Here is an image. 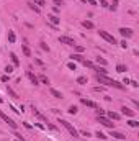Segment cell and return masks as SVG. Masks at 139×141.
<instances>
[{"mask_svg":"<svg viewBox=\"0 0 139 141\" xmlns=\"http://www.w3.org/2000/svg\"><path fill=\"white\" fill-rule=\"evenodd\" d=\"M10 57H12V62H13V66H20V61H18V57H17V54H10Z\"/></svg>","mask_w":139,"mask_h":141,"instance_id":"cell-15","label":"cell"},{"mask_svg":"<svg viewBox=\"0 0 139 141\" xmlns=\"http://www.w3.org/2000/svg\"><path fill=\"white\" fill-rule=\"evenodd\" d=\"M97 138H100V140H106V135H103L102 131H97V135H95Z\"/></svg>","mask_w":139,"mask_h":141,"instance_id":"cell-30","label":"cell"},{"mask_svg":"<svg viewBox=\"0 0 139 141\" xmlns=\"http://www.w3.org/2000/svg\"><path fill=\"white\" fill-rule=\"evenodd\" d=\"M15 136H17V138H18V140H21V141H25V138H23V136H21V135H20V133H15Z\"/></svg>","mask_w":139,"mask_h":141,"instance_id":"cell-37","label":"cell"},{"mask_svg":"<svg viewBox=\"0 0 139 141\" xmlns=\"http://www.w3.org/2000/svg\"><path fill=\"white\" fill-rule=\"evenodd\" d=\"M77 84H87V77H83V75H80V77H77Z\"/></svg>","mask_w":139,"mask_h":141,"instance_id":"cell-24","label":"cell"},{"mask_svg":"<svg viewBox=\"0 0 139 141\" xmlns=\"http://www.w3.org/2000/svg\"><path fill=\"white\" fill-rule=\"evenodd\" d=\"M70 59H72V61H80V62L83 61V57L80 56V53H79V54H72V56H70Z\"/></svg>","mask_w":139,"mask_h":141,"instance_id":"cell-20","label":"cell"},{"mask_svg":"<svg viewBox=\"0 0 139 141\" xmlns=\"http://www.w3.org/2000/svg\"><path fill=\"white\" fill-rule=\"evenodd\" d=\"M121 113L126 115V116H134V115H136V112H133V110L128 108V107H121Z\"/></svg>","mask_w":139,"mask_h":141,"instance_id":"cell-8","label":"cell"},{"mask_svg":"<svg viewBox=\"0 0 139 141\" xmlns=\"http://www.w3.org/2000/svg\"><path fill=\"white\" fill-rule=\"evenodd\" d=\"M95 71H97V74H100V75H106V74H108V71L105 69V66H102V67H100V66H98V67L95 66Z\"/></svg>","mask_w":139,"mask_h":141,"instance_id":"cell-12","label":"cell"},{"mask_svg":"<svg viewBox=\"0 0 139 141\" xmlns=\"http://www.w3.org/2000/svg\"><path fill=\"white\" fill-rule=\"evenodd\" d=\"M98 122L102 123V125H105V126H108L110 130H113V128H115V123H113V120H110V118H108V116H105V115H102V116L98 115Z\"/></svg>","mask_w":139,"mask_h":141,"instance_id":"cell-3","label":"cell"},{"mask_svg":"<svg viewBox=\"0 0 139 141\" xmlns=\"http://www.w3.org/2000/svg\"><path fill=\"white\" fill-rule=\"evenodd\" d=\"M129 84H133V87H138V85H139V84H138V82H136V80H131Z\"/></svg>","mask_w":139,"mask_h":141,"instance_id":"cell-43","label":"cell"},{"mask_svg":"<svg viewBox=\"0 0 139 141\" xmlns=\"http://www.w3.org/2000/svg\"><path fill=\"white\" fill-rule=\"evenodd\" d=\"M97 80H98L100 84L108 85V87H116V89H123V85H121L120 82H116V80L110 79L108 75H100V74H97Z\"/></svg>","mask_w":139,"mask_h":141,"instance_id":"cell-1","label":"cell"},{"mask_svg":"<svg viewBox=\"0 0 139 141\" xmlns=\"http://www.w3.org/2000/svg\"><path fill=\"white\" fill-rule=\"evenodd\" d=\"M128 125H129V126H133V128H138V126H139V122H136V120H129V122H128Z\"/></svg>","mask_w":139,"mask_h":141,"instance_id":"cell-26","label":"cell"},{"mask_svg":"<svg viewBox=\"0 0 139 141\" xmlns=\"http://www.w3.org/2000/svg\"><path fill=\"white\" fill-rule=\"evenodd\" d=\"M41 48H43V49H44V51H49V48H47L46 44H44V43H41Z\"/></svg>","mask_w":139,"mask_h":141,"instance_id":"cell-39","label":"cell"},{"mask_svg":"<svg viewBox=\"0 0 139 141\" xmlns=\"http://www.w3.org/2000/svg\"><path fill=\"white\" fill-rule=\"evenodd\" d=\"M0 118H2V120H3V122H5V123H8V126H10V128H13V130H17V123L13 122V120L10 118L8 115H5V113L2 112V110H0Z\"/></svg>","mask_w":139,"mask_h":141,"instance_id":"cell-4","label":"cell"},{"mask_svg":"<svg viewBox=\"0 0 139 141\" xmlns=\"http://www.w3.org/2000/svg\"><path fill=\"white\" fill-rule=\"evenodd\" d=\"M110 136L116 138V140H124V138H126L123 133H118V131H115V130H111V131H110Z\"/></svg>","mask_w":139,"mask_h":141,"instance_id":"cell-11","label":"cell"},{"mask_svg":"<svg viewBox=\"0 0 139 141\" xmlns=\"http://www.w3.org/2000/svg\"><path fill=\"white\" fill-rule=\"evenodd\" d=\"M59 123H61V125H62V126H64V128H65V130H67L69 133H70L74 138H79V131H77V130H75V128H74V126H72V125H70L69 122H65V120H61Z\"/></svg>","mask_w":139,"mask_h":141,"instance_id":"cell-2","label":"cell"},{"mask_svg":"<svg viewBox=\"0 0 139 141\" xmlns=\"http://www.w3.org/2000/svg\"><path fill=\"white\" fill-rule=\"evenodd\" d=\"M7 92H8V95H10V97H13V98H18V95H17V92H15L13 89L7 87Z\"/></svg>","mask_w":139,"mask_h":141,"instance_id":"cell-18","label":"cell"},{"mask_svg":"<svg viewBox=\"0 0 139 141\" xmlns=\"http://www.w3.org/2000/svg\"><path fill=\"white\" fill-rule=\"evenodd\" d=\"M28 77H29V80H31V82H33L35 85H38V82H39V80H38V77L33 74L31 71H28Z\"/></svg>","mask_w":139,"mask_h":141,"instance_id":"cell-13","label":"cell"},{"mask_svg":"<svg viewBox=\"0 0 139 141\" xmlns=\"http://www.w3.org/2000/svg\"><path fill=\"white\" fill-rule=\"evenodd\" d=\"M47 20H49V23H51V25H59V21H61V18H59V17H56V15H49V17H47Z\"/></svg>","mask_w":139,"mask_h":141,"instance_id":"cell-10","label":"cell"},{"mask_svg":"<svg viewBox=\"0 0 139 141\" xmlns=\"http://www.w3.org/2000/svg\"><path fill=\"white\" fill-rule=\"evenodd\" d=\"M75 51H77V53H83V46H79V44H75Z\"/></svg>","mask_w":139,"mask_h":141,"instance_id":"cell-33","label":"cell"},{"mask_svg":"<svg viewBox=\"0 0 139 141\" xmlns=\"http://www.w3.org/2000/svg\"><path fill=\"white\" fill-rule=\"evenodd\" d=\"M116 7H118V0H113V5H110L111 10H116Z\"/></svg>","mask_w":139,"mask_h":141,"instance_id":"cell-34","label":"cell"},{"mask_svg":"<svg viewBox=\"0 0 139 141\" xmlns=\"http://www.w3.org/2000/svg\"><path fill=\"white\" fill-rule=\"evenodd\" d=\"M38 80H39V82H43V84H49V79H47L46 75H39V77H38Z\"/></svg>","mask_w":139,"mask_h":141,"instance_id":"cell-19","label":"cell"},{"mask_svg":"<svg viewBox=\"0 0 139 141\" xmlns=\"http://www.w3.org/2000/svg\"><path fill=\"white\" fill-rule=\"evenodd\" d=\"M5 72H7V74H12V72H13V66H7L5 67Z\"/></svg>","mask_w":139,"mask_h":141,"instance_id":"cell-32","label":"cell"},{"mask_svg":"<svg viewBox=\"0 0 139 141\" xmlns=\"http://www.w3.org/2000/svg\"><path fill=\"white\" fill-rule=\"evenodd\" d=\"M80 2H82V3H87V0H80Z\"/></svg>","mask_w":139,"mask_h":141,"instance_id":"cell-44","label":"cell"},{"mask_svg":"<svg viewBox=\"0 0 139 141\" xmlns=\"http://www.w3.org/2000/svg\"><path fill=\"white\" fill-rule=\"evenodd\" d=\"M108 118H110V120H120V113L110 112V113H108Z\"/></svg>","mask_w":139,"mask_h":141,"instance_id":"cell-16","label":"cell"},{"mask_svg":"<svg viewBox=\"0 0 139 141\" xmlns=\"http://www.w3.org/2000/svg\"><path fill=\"white\" fill-rule=\"evenodd\" d=\"M82 25H83V26H85L87 30H92V28H93V23H92V21H88V20H85Z\"/></svg>","mask_w":139,"mask_h":141,"instance_id":"cell-21","label":"cell"},{"mask_svg":"<svg viewBox=\"0 0 139 141\" xmlns=\"http://www.w3.org/2000/svg\"><path fill=\"white\" fill-rule=\"evenodd\" d=\"M33 3L38 5V7H43V5H46V2L44 0H33Z\"/></svg>","mask_w":139,"mask_h":141,"instance_id":"cell-28","label":"cell"},{"mask_svg":"<svg viewBox=\"0 0 139 141\" xmlns=\"http://www.w3.org/2000/svg\"><path fill=\"white\" fill-rule=\"evenodd\" d=\"M100 3H102V7H108V3H106V0H100Z\"/></svg>","mask_w":139,"mask_h":141,"instance_id":"cell-38","label":"cell"},{"mask_svg":"<svg viewBox=\"0 0 139 141\" xmlns=\"http://www.w3.org/2000/svg\"><path fill=\"white\" fill-rule=\"evenodd\" d=\"M80 102H82L83 105H87V107H90V108H98V105L95 104V102H92V100H87V98H80Z\"/></svg>","mask_w":139,"mask_h":141,"instance_id":"cell-9","label":"cell"},{"mask_svg":"<svg viewBox=\"0 0 139 141\" xmlns=\"http://www.w3.org/2000/svg\"><path fill=\"white\" fill-rule=\"evenodd\" d=\"M98 33H100V36H102L105 41H108V43H111V44H116V39H115V36H113V35L106 33V31H103V30H100Z\"/></svg>","mask_w":139,"mask_h":141,"instance_id":"cell-5","label":"cell"},{"mask_svg":"<svg viewBox=\"0 0 139 141\" xmlns=\"http://www.w3.org/2000/svg\"><path fill=\"white\" fill-rule=\"evenodd\" d=\"M8 80V75H2V82H7Z\"/></svg>","mask_w":139,"mask_h":141,"instance_id":"cell-40","label":"cell"},{"mask_svg":"<svg viewBox=\"0 0 139 141\" xmlns=\"http://www.w3.org/2000/svg\"><path fill=\"white\" fill-rule=\"evenodd\" d=\"M77 110H79V108H77V107H75V105H70V107H69V110H67V112L70 113V115H75V113H77Z\"/></svg>","mask_w":139,"mask_h":141,"instance_id":"cell-23","label":"cell"},{"mask_svg":"<svg viewBox=\"0 0 139 141\" xmlns=\"http://www.w3.org/2000/svg\"><path fill=\"white\" fill-rule=\"evenodd\" d=\"M49 92H51V95H52V97H56V98H62V94H61L59 90H56V89H51Z\"/></svg>","mask_w":139,"mask_h":141,"instance_id":"cell-14","label":"cell"},{"mask_svg":"<svg viewBox=\"0 0 139 141\" xmlns=\"http://www.w3.org/2000/svg\"><path fill=\"white\" fill-rule=\"evenodd\" d=\"M83 62V66L85 67H90V69H95V64L93 62H90V61H82Z\"/></svg>","mask_w":139,"mask_h":141,"instance_id":"cell-25","label":"cell"},{"mask_svg":"<svg viewBox=\"0 0 139 141\" xmlns=\"http://www.w3.org/2000/svg\"><path fill=\"white\" fill-rule=\"evenodd\" d=\"M28 5H29V8H31V10H35L36 13H39V7H36V5H35L33 2H31V3H28Z\"/></svg>","mask_w":139,"mask_h":141,"instance_id":"cell-29","label":"cell"},{"mask_svg":"<svg viewBox=\"0 0 139 141\" xmlns=\"http://www.w3.org/2000/svg\"><path fill=\"white\" fill-rule=\"evenodd\" d=\"M59 41H61L62 44H69V46H75L74 39H72V38H69V36H61V38H59Z\"/></svg>","mask_w":139,"mask_h":141,"instance_id":"cell-6","label":"cell"},{"mask_svg":"<svg viewBox=\"0 0 139 141\" xmlns=\"http://www.w3.org/2000/svg\"><path fill=\"white\" fill-rule=\"evenodd\" d=\"M97 62H98V64H102V66H106V61H105L103 57H97Z\"/></svg>","mask_w":139,"mask_h":141,"instance_id":"cell-31","label":"cell"},{"mask_svg":"<svg viewBox=\"0 0 139 141\" xmlns=\"http://www.w3.org/2000/svg\"><path fill=\"white\" fill-rule=\"evenodd\" d=\"M52 2H54L56 5H62V0H52Z\"/></svg>","mask_w":139,"mask_h":141,"instance_id":"cell-41","label":"cell"},{"mask_svg":"<svg viewBox=\"0 0 139 141\" xmlns=\"http://www.w3.org/2000/svg\"><path fill=\"white\" fill-rule=\"evenodd\" d=\"M105 89L103 87H93V92H103Z\"/></svg>","mask_w":139,"mask_h":141,"instance_id":"cell-35","label":"cell"},{"mask_svg":"<svg viewBox=\"0 0 139 141\" xmlns=\"http://www.w3.org/2000/svg\"><path fill=\"white\" fill-rule=\"evenodd\" d=\"M69 69H70V71H75V64L74 62H69Z\"/></svg>","mask_w":139,"mask_h":141,"instance_id":"cell-36","label":"cell"},{"mask_svg":"<svg viewBox=\"0 0 139 141\" xmlns=\"http://www.w3.org/2000/svg\"><path fill=\"white\" fill-rule=\"evenodd\" d=\"M128 71V67L124 66V64H118L116 66V72H126Z\"/></svg>","mask_w":139,"mask_h":141,"instance_id":"cell-17","label":"cell"},{"mask_svg":"<svg viewBox=\"0 0 139 141\" xmlns=\"http://www.w3.org/2000/svg\"><path fill=\"white\" fill-rule=\"evenodd\" d=\"M120 35L124 38H131L133 36V30L131 28H120Z\"/></svg>","mask_w":139,"mask_h":141,"instance_id":"cell-7","label":"cell"},{"mask_svg":"<svg viewBox=\"0 0 139 141\" xmlns=\"http://www.w3.org/2000/svg\"><path fill=\"white\" fill-rule=\"evenodd\" d=\"M87 2H88L90 5H97V0H87Z\"/></svg>","mask_w":139,"mask_h":141,"instance_id":"cell-42","label":"cell"},{"mask_svg":"<svg viewBox=\"0 0 139 141\" xmlns=\"http://www.w3.org/2000/svg\"><path fill=\"white\" fill-rule=\"evenodd\" d=\"M15 39H17L15 33H13V31H8V41L10 43H15Z\"/></svg>","mask_w":139,"mask_h":141,"instance_id":"cell-22","label":"cell"},{"mask_svg":"<svg viewBox=\"0 0 139 141\" xmlns=\"http://www.w3.org/2000/svg\"><path fill=\"white\" fill-rule=\"evenodd\" d=\"M23 54L28 56V57L31 56V51H29V48H28V46H23Z\"/></svg>","mask_w":139,"mask_h":141,"instance_id":"cell-27","label":"cell"}]
</instances>
